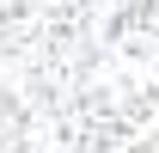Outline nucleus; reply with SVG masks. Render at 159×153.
Returning <instances> with one entry per match:
<instances>
[{
	"mask_svg": "<svg viewBox=\"0 0 159 153\" xmlns=\"http://www.w3.org/2000/svg\"><path fill=\"white\" fill-rule=\"evenodd\" d=\"M0 153H159V0H0Z\"/></svg>",
	"mask_w": 159,
	"mask_h": 153,
	"instance_id": "obj_1",
	"label": "nucleus"
}]
</instances>
